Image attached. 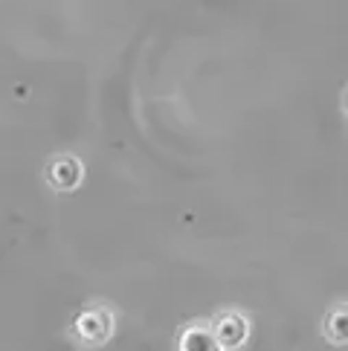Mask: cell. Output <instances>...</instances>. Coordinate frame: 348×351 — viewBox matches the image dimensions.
I'll list each match as a JSON object with an SVG mask.
<instances>
[{"mask_svg":"<svg viewBox=\"0 0 348 351\" xmlns=\"http://www.w3.org/2000/svg\"><path fill=\"white\" fill-rule=\"evenodd\" d=\"M116 328V317L114 311L105 305H90L82 308L70 322V337L84 348H99L105 346Z\"/></svg>","mask_w":348,"mask_h":351,"instance_id":"cell-1","label":"cell"},{"mask_svg":"<svg viewBox=\"0 0 348 351\" xmlns=\"http://www.w3.org/2000/svg\"><path fill=\"white\" fill-rule=\"evenodd\" d=\"M44 180L55 192H76L84 180V162L73 154H55L47 160Z\"/></svg>","mask_w":348,"mask_h":351,"instance_id":"cell-2","label":"cell"},{"mask_svg":"<svg viewBox=\"0 0 348 351\" xmlns=\"http://www.w3.org/2000/svg\"><path fill=\"white\" fill-rule=\"evenodd\" d=\"M209 328H212L215 340L223 351H235L247 343V337H250V322H247L244 313L238 311H223L218 317H212L209 322Z\"/></svg>","mask_w":348,"mask_h":351,"instance_id":"cell-3","label":"cell"},{"mask_svg":"<svg viewBox=\"0 0 348 351\" xmlns=\"http://www.w3.org/2000/svg\"><path fill=\"white\" fill-rule=\"evenodd\" d=\"M177 351H223L209 325H186L177 334Z\"/></svg>","mask_w":348,"mask_h":351,"instance_id":"cell-4","label":"cell"},{"mask_svg":"<svg viewBox=\"0 0 348 351\" xmlns=\"http://www.w3.org/2000/svg\"><path fill=\"white\" fill-rule=\"evenodd\" d=\"M322 331H325L328 343H334V346H345L348 343V302H343V305L328 311Z\"/></svg>","mask_w":348,"mask_h":351,"instance_id":"cell-5","label":"cell"},{"mask_svg":"<svg viewBox=\"0 0 348 351\" xmlns=\"http://www.w3.org/2000/svg\"><path fill=\"white\" fill-rule=\"evenodd\" d=\"M345 114H348V93H345Z\"/></svg>","mask_w":348,"mask_h":351,"instance_id":"cell-6","label":"cell"}]
</instances>
